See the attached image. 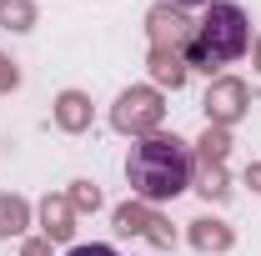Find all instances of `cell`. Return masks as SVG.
Segmentation results:
<instances>
[{
	"label": "cell",
	"mask_w": 261,
	"mask_h": 256,
	"mask_svg": "<svg viewBox=\"0 0 261 256\" xmlns=\"http://www.w3.org/2000/svg\"><path fill=\"white\" fill-rule=\"evenodd\" d=\"M186 236H191L196 251H231V246H236V231H231L226 221H216V216H196Z\"/></svg>",
	"instance_id": "9c48e42d"
},
{
	"label": "cell",
	"mask_w": 261,
	"mask_h": 256,
	"mask_svg": "<svg viewBox=\"0 0 261 256\" xmlns=\"http://www.w3.org/2000/svg\"><path fill=\"white\" fill-rule=\"evenodd\" d=\"M146 35H151V50H181L186 56V45H191V35H196V20H186L181 5L161 0V5L146 10Z\"/></svg>",
	"instance_id": "8992f818"
},
{
	"label": "cell",
	"mask_w": 261,
	"mask_h": 256,
	"mask_svg": "<svg viewBox=\"0 0 261 256\" xmlns=\"http://www.w3.org/2000/svg\"><path fill=\"white\" fill-rule=\"evenodd\" d=\"M196 176V156L191 146L181 141V136H146V141H136L126 156V181H130V196L136 201H146V206H161L171 196H181L191 186Z\"/></svg>",
	"instance_id": "6da1fadb"
},
{
	"label": "cell",
	"mask_w": 261,
	"mask_h": 256,
	"mask_svg": "<svg viewBox=\"0 0 261 256\" xmlns=\"http://www.w3.org/2000/svg\"><path fill=\"white\" fill-rule=\"evenodd\" d=\"M56 126L70 131V136L91 131V96L86 91H61L56 96Z\"/></svg>",
	"instance_id": "ba28073f"
},
{
	"label": "cell",
	"mask_w": 261,
	"mask_h": 256,
	"mask_svg": "<svg viewBox=\"0 0 261 256\" xmlns=\"http://www.w3.org/2000/svg\"><path fill=\"white\" fill-rule=\"evenodd\" d=\"M246 186H251V191H261V161H256V166H246Z\"/></svg>",
	"instance_id": "d6986e66"
},
{
	"label": "cell",
	"mask_w": 261,
	"mask_h": 256,
	"mask_svg": "<svg viewBox=\"0 0 261 256\" xmlns=\"http://www.w3.org/2000/svg\"><path fill=\"white\" fill-rule=\"evenodd\" d=\"M0 25L5 31H35V0H0Z\"/></svg>",
	"instance_id": "5bb4252c"
},
{
	"label": "cell",
	"mask_w": 261,
	"mask_h": 256,
	"mask_svg": "<svg viewBox=\"0 0 261 256\" xmlns=\"http://www.w3.org/2000/svg\"><path fill=\"white\" fill-rule=\"evenodd\" d=\"M40 226H45V241H70L75 236V206L65 196H45L40 201Z\"/></svg>",
	"instance_id": "52a82bcc"
},
{
	"label": "cell",
	"mask_w": 261,
	"mask_h": 256,
	"mask_svg": "<svg viewBox=\"0 0 261 256\" xmlns=\"http://www.w3.org/2000/svg\"><path fill=\"white\" fill-rule=\"evenodd\" d=\"M251 56H256V70H261V35H256V50H251Z\"/></svg>",
	"instance_id": "44dd1931"
},
{
	"label": "cell",
	"mask_w": 261,
	"mask_h": 256,
	"mask_svg": "<svg viewBox=\"0 0 261 256\" xmlns=\"http://www.w3.org/2000/svg\"><path fill=\"white\" fill-rule=\"evenodd\" d=\"M226 151H231V131L226 126H206L201 141H196V161L201 166H226Z\"/></svg>",
	"instance_id": "7c38bea8"
},
{
	"label": "cell",
	"mask_w": 261,
	"mask_h": 256,
	"mask_svg": "<svg viewBox=\"0 0 261 256\" xmlns=\"http://www.w3.org/2000/svg\"><path fill=\"white\" fill-rule=\"evenodd\" d=\"M65 201H70V206H75V216H81V211H96V206H100V191H96V181H70Z\"/></svg>",
	"instance_id": "9a60e30c"
},
{
	"label": "cell",
	"mask_w": 261,
	"mask_h": 256,
	"mask_svg": "<svg viewBox=\"0 0 261 256\" xmlns=\"http://www.w3.org/2000/svg\"><path fill=\"white\" fill-rule=\"evenodd\" d=\"M191 186L201 196H206V201H226L231 196V181H226V166H201V171H196L191 176Z\"/></svg>",
	"instance_id": "4fadbf2b"
},
{
	"label": "cell",
	"mask_w": 261,
	"mask_h": 256,
	"mask_svg": "<svg viewBox=\"0 0 261 256\" xmlns=\"http://www.w3.org/2000/svg\"><path fill=\"white\" fill-rule=\"evenodd\" d=\"M20 86V65L10 61V56H0V96H10Z\"/></svg>",
	"instance_id": "2e32d148"
},
{
	"label": "cell",
	"mask_w": 261,
	"mask_h": 256,
	"mask_svg": "<svg viewBox=\"0 0 261 256\" xmlns=\"http://www.w3.org/2000/svg\"><path fill=\"white\" fill-rule=\"evenodd\" d=\"M31 226V201L25 196H0V241H10V236H20Z\"/></svg>",
	"instance_id": "8fae6325"
},
{
	"label": "cell",
	"mask_w": 261,
	"mask_h": 256,
	"mask_svg": "<svg viewBox=\"0 0 261 256\" xmlns=\"http://www.w3.org/2000/svg\"><path fill=\"white\" fill-rule=\"evenodd\" d=\"M166 121V100L156 86H130L116 96L111 106V126L121 131V136H136V141H146V136H156Z\"/></svg>",
	"instance_id": "3957f363"
},
{
	"label": "cell",
	"mask_w": 261,
	"mask_h": 256,
	"mask_svg": "<svg viewBox=\"0 0 261 256\" xmlns=\"http://www.w3.org/2000/svg\"><path fill=\"white\" fill-rule=\"evenodd\" d=\"M20 256H50V241H45V236H31V241L20 246Z\"/></svg>",
	"instance_id": "ac0fdd59"
},
{
	"label": "cell",
	"mask_w": 261,
	"mask_h": 256,
	"mask_svg": "<svg viewBox=\"0 0 261 256\" xmlns=\"http://www.w3.org/2000/svg\"><path fill=\"white\" fill-rule=\"evenodd\" d=\"M171 5H181V10H186V5H216V0H171Z\"/></svg>",
	"instance_id": "ffe728a7"
},
{
	"label": "cell",
	"mask_w": 261,
	"mask_h": 256,
	"mask_svg": "<svg viewBox=\"0 0 261 256\" xmlns=\"http://www.w3.org/2000/svg\"><path fill=\"white\" fill-rule=\"evenodd\" d=\"M246 50H251V20H246V10L231 5V0H216V5H206V20H196V35L186 45V70L216 75L221 65L241 61Z\"/></svg>",
	"instance_id": "7a4b0ae2"
},
{
	"label": "cell",
	"mask_w": 261,
	"mask_h": 256,
	"mask_svg": "<svg viewBox=\"0 0 261 256\" xmlns=\"http://www.w3.org/2000/svg\"><path fill=\"white\" fill-rule=\"evenodd\" d=\"M65 256H121V251H111V246H100V241H91V246H70Z\"/></svg>",
	"instance_id": "e0dca14e"
},
{
	"label": "cell",
	"mask_w": 261,
	"mask_h": 256,
	"mask_svg": "<svg viewBox=\"0 0 261 256\" xmlns=\"http://www.w3.org/2000/svg\"><path fill=\"white\" fill-rule=\"evenodd\" d=\"M146 65H151V81H156V86H171V91H181V86H186V75H191L181 50H151Z\"/></svg>",
	"instance_id": "30bf717a"
},
{
	"label": "cell",
	"mask_w": 261,
	"mask_h": 256,
	"mask_svg": "<svg viewBox=\"0 0 261 256\" xmlns=\"http://www.w3.org/2000/svg\"><path fill=\"white\" fill-rule=\"evenodd\" d=\"M111 221H116V231H121V236H141V241H151V246H161V251H171V246H176V226L166 221L156 206L136 201V196L116 206V216H111Z\"/></svg>",
	"instance_id": "277c9868"
},
{
	"label": "cell",
	"mask_w": 261,
	"mask_h": 256,
	"mask_svg": "<svg viewBox=\"0 0 261 256\" xmlns=\"http://www.w3.org/2000/svg\"><path fill=\"white\" fill-rule=\"evenodd\" d=\"M201 106H206V126H226L231 131L246 111H251V86L236 81V75H216Z\"/></svg>",
	"instance_id": "5b68a950"
}]
</instances>
